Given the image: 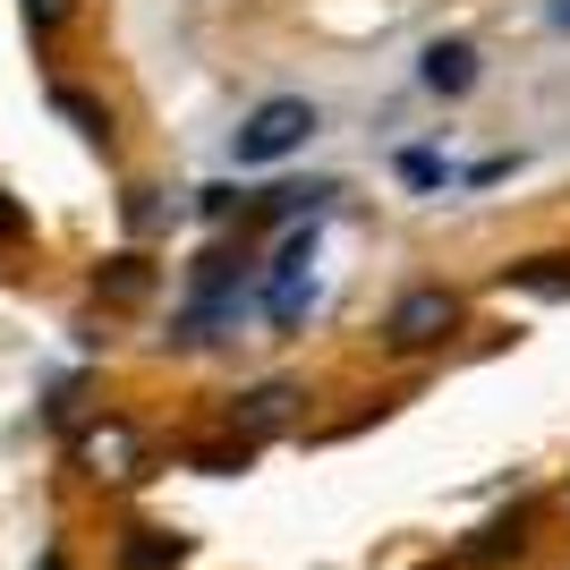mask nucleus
I'll use <instances>...</instances> for the list:
<instances>
[{
  "label": "nucleus",
  "mask_w": 570,
  "mask_h": 570,
  "mask_svg": "<svg viewBox=\"0 0 570 570\" xmlns=\"http://www.w3.org/2000/svg\"><path fill=\"white\" fill-rule=\"evenodd\" d=\"M315 128H324V111H315L307 95H264L256 111L230 128V163L238 170H273V163H289V154H307Z\"/></svg>",
  "instance_id": "nucleus-1"
},
{
  "label": "nucleus",
  "mask_w": 570,
  "mask_h": 570,
  "mask_svg": "<svg viewBox=\"0 0 570 570\" xmlns=\"http://www.w3.org/2000/svg\"><path fill=\"white\" fill-rule=\"evenodd\" d=\"M460 333V298L443 282H417L392 298V315H383V341L392 350H434V341H452Z\"/></svg>",
  "instance_id": "nucleus-2"
},
{
  "label": "nucleus",
  "mask_w": 570,
  "mask_h": 570,
  "mask_svg": "<svg viewBox=\"0 0 570 570\" xmlns=\"http://www.w3.org/2000/svg\"><path fill=\"white\" fill-rule=\"evenodd\" d=\"M417 86H426L434 102H469L476 86H485V51H476L469 35H434V43L417 51Z\"/></svg>",
  "instance_id": "nucleus-3"
},
{
  "label": "nucleus",
  "mask_w": 570,
  "mask_h": 570,
  "mask_svg": "<svg viewBox=\"0 0 570 570\" xmlns=\"http://www.w3.org/2000/svg\"><path fill=\"white\" fill-rule=\"evenodd\" d=\"M188 553V537H163V528H137L128 537V553H119V570H170Z\"/></svg>",
  "instance_id": "nucleus-4"
},
{
  "label": "nucleus",
  "mask_w": 570,
  "mask_h": 570,
  "mask_svg": "<svg viewBox=\"0 0 570 570\" xmlns=\"http://www.w3.org/2000/svg\"><path fill=\"white\" fill-rule=\"evenodd\" d=\"M145 282H154V273H145V256H111V264L95 273V289L111 298V307H137V298H145Z\"/></svg>",
  "instance_id": "nucleus-5"
},
{
  "label": "nucleus",
  "mask_w": 570,
  "mask_h": 570,
  "mask_svg": "<svg viewBox=\"0 0 570 570\" xmlns=\"http://www.w3.org/2000/svg\"><path fill=\"white\" fill-rule=\"evenodd\" d=\"M51 111L69 119V128H77L86 145H111V119H102V102H86L77 86H60V95H51Z\"/></svg>",
  "instance_id": "nucleus-6"
},
{
  "label": "nucleus",
  "mask_w": 570,
  "mask_h": 570,
  "mask_svg": "<svg viewBox=\"0 0 570 570\" xmlns=\"http://www.w3.org/2000/svg\"><path fill=\"white\" fill-rule=\"evenodd\" d=\"M401 179H409V188H452L460 170L443 163V154H434V145H409V154H401Z\"/></svg>",
  "instance_id": "nucleus-7"
},
{
  "label": "nucleus",
  "mask_w": 570,
  "mask_h": 570,
  "mask_svg": "<svg viewBox=\"0 0 570 570\" xmlns=\"http://www.w3.org/2000/svg\"><path fill=\"white\" fill-rule=\"evenodd\" d=\"M289 417V383H256L247 392V434H273Z\"/></svg>",
  "instance_id": "nucleus-8"
},
{
  "label": "nucleus",
  "mask_w": 570,
  "mask_h": 570,
  "mask_svg": "<svg viewBox=\"0 0 570 570\" xmlns=\"http://www.w3.org/2000/svg\"><path fill=\"white\" fill-rule=\"evenodd\" d=\"M520 528H528V511H511V520H494V528H476V562H502V553H520Z\"/></svg>",
  "instance_id": "nucleus-9"
},
{
  "label": "nucleus",
  "mask_w": 570,
  "mask_h": 570,
  "mask_svg": "<svg viewBox=\"0 0 570 570\" xmlns=\"http://www.w3.org/2000/svg\"><path fill=\"white\" fill-rule=\"evenodd\" d=\"M18 9H26V35H35V43H51V35L77 18V0H18Z\"/></svg>",
  "instance_id": "nucleus-10"
},
{
  "label": "nucleus",
  "mask_w": 570,
  "mask_h": 570,
  "mask_svg": "<svg viewBox=\"0 0 570 570\" xmlns=\"http://www.w3.org/2000/svg\"><path fill=\"white\" fill-rule=\"evenodd\" d=\"M26 230H35V222H26V205L0 188V247H26Z\"/></svg>",
  "instance_id": "nucleus-11"
},
{
  "label": "nucleus",
  "mask_w": 570,
  "mask_h": 570,
  "mask_svg": "<svg viewBox=\"0 0 570 570\" xmlns=\"http://www.w3.org/2000/svg\"><path fill=\"white\" fill-rule=\"evenodd\" d=\"M86 460H128V426H95L86 434Z\"/></svg>",
  "instance_id": "nucleus-12"
},
{
  "label": "nucleus",
  "mask_w": 570,
  "mask_h": 570,
  "mask_svg": "<svg viewBox=\"0 0 570 570\" xmlns=\"http://www.w3.org/2000/svg\"><path fill=\"white\" fill-rule=\"evenodd\" d=\"M537 9H546V26H553V35H570V0H537Z\"/></svg>",
  "instance_id": "nucleus-13"
}]
</instances>
